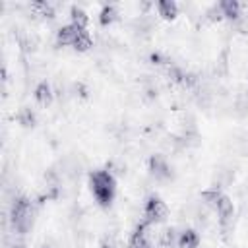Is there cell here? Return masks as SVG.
Returning a JSON list of instances; mask_svg holds the SVG:
<instances>
[{
  "mask_svg": "<svg viewBox=\"0 0 248 248\" xmlns=\"http://www.w3.org/2000/svg\"><path fill=\"white\" fill-rule=\"evenodd\" d=\"M116 8L114 6H110V4H107V6H103L101 8V12H99V21H101V25H110L114 19H116Z\"/></svg>",
  "mask_w": 248,
  "mask_h": 248,
  "instance_id": "obj_14",
  "label": "cell"
},
{
  "mask_svg": "<svg viewBox=\"0 0 248 248\" xmlns=\"http://www.w3.org/2000/svg\"><path fill=\"white\" fill-rule=\"evenodd\" d=\"M149 172L155 176V178H169L170 176V169L167 165V161L161 157V155H153L149 159Z\"/></svg>",
  "mask_w": 248,
  "mask_h": 248,
  "instance_id": "obj_5",
  "label": "cell"
},
{
  "mask_svg": "<svg viewBox=\"0 0 248 248\" xmlns=\"http://www.w3.org/2000/svg\"><path fill=\"white\" fill-rule=\"evenodd\" d=\"M157 12L165 19H174L176 17V12H178V6L172 0H161V2H157Z\"/></svg>",
  "mask_w": 248,
  "mask_h": 248,
  "instance_id": "obj_10",
  "label": "cell"
},
{
  "mask_svg": "<svg viewBox=\"0 0 248 248\" xmlns=\"http://www.w3.org/2000/svg\"><path fill=\"white\" fill-rule=\"evenodd\" d=\"M89 188H91L95 200L101 205H108L114 198L116 182H114V176L108 170H95L89 176Z\"/></svg>",
  "mask_w": 248,
  "mask_h": 248,
  "instance_id": "obj_1",
  "label": "cell"
},
{
  "mask_svg": "<svg viewBox=\"0 0 248 248\" xmlns=\"http://www.w3.org/2000/svg\"><path fill=\"white\" fill-rule=\"evenodd\" d=\"M221 198H223V194H221L217 188H209V190H203V192H202V200H203L209 207H213V209L217 207V203H219Z\"/></svg>",
  "mask_w": 248,
  "mask_h": 248,
  "instance_id": "obj_15",
  "label": "cell"
},
{
  "mask_svg": "<svg viewBox=\"0 0 248 248\" xmlns=\"http://www.w3.org/2000/svg\"><path fill=\"white\" fill-rule=\"evenodd\" d=\"M10 221L19 234L29 231V227L33 223V209H31V202L27 198H16L14 200L12 209H10Z\"/></svg>",
  "mask_w": 248,
  "mask_h": 248,
  "instance_id": "obj_2",
  "label": "cell"
},
{
  "mask_svg": "<svg viewBox=\"0 0 248 248\" xmlns=\"http://www.w3.org/2000/svg\"><path fill=\"white\" fill-rule=\"evenodd\" d=\"M43 248H46V246H43Z\"/></svg>",
  "mask_w": 248,
  "mask_h": 248,
  "instance_id": "obj_19",
  "label": "cell"
},
{
  "mask_svg": "<svg viewBox=\"0 0 248 248\" xmlns=\"http://www.w3.org/2000/svg\"><path fill=\"white\" fill-rule=\"evenodd\" d=\"M200 246V236L194 229H184L178 236V248H198Z\"/></svg>",
  "mask_w": 248,
  "mask_h": 248,
  "instance_id": "obj_8",
  "label": "cell"
},
{
  "mask_svg": "<svg viewBox=\"0 0 248 248\" xmlns=\"http://www.w3.org/2000/svg\"><path fill=\"white\" fill-rule=\"evenodd\" d=\"M72 46H74L76 50H79V52L87 50V48L91 46V37H89V33H87L85 29H78V33H76V39H74Z\"/></svg>",
  "mask_w": 248,
  "mask_h": 248,
  "instance_id": "obj_13",
  "label": "cell"
},
{
  "mask_svg": "<svg viewBox=\"0 0 248 248\" xmlns=\"http://www.w3.org/2000/svg\"><path fill=\"white\" fill-rule=\"evenodd\" d=\"M76 33H78V27L76 25H62L58 31H56V45L58 46H66V45H72L74 39H76Z\"/></svg>",
  "mask_w": 248,
  "mask_h": 248,
  "instance_id": "obj_7",
  "label": "cell"
},
{
  "mask_svg": "<svg viewBox=\"0 0 248 248\" xmlns=\"http://www.w3.org/2000/svg\"><path fill=\"white\" fill-rule=\"evenodd\" d=\"M35 101L43 107H48L52 103V89L46 81H41L37 87H35Z\"/></svg>",
  "mask_w": 248,
  "mask_h": 248,
  "instance_id": "obj_9",
  "label": "cell"
},
{
  "mask_svg": "<svg viewBox=\"0 0 248 248\" xmlns=\"http://www.w3.org/2000/svg\"><path fill=\"white\" fill-rule=\"evenodd\" d=\"M17 122H19L21 126H33V124H35V114H33V110H31L29 107H23V108L19 110V114H17Z\"/></svg>",
  "mask_w": 248,
  "mask_h": 248,
  "instance_id": "obj_16",
  "label": "cell"
},
{
  "mask_svg": "<svg viewBox=\"0 0 248 248\" xmlns=\"http://www.w3.org/2000/svg\"><path fill=\"white\" fill-rule=\"evenodd\" d=\"M219 8H221V14L229 19H236L240 14V4L236 0H223L219 2Z\"/></svg>",
  "mask_w": 248,
  "mask_h": 248,
  "instance_id": "obj_11",
  "label": "cell"
},
{
  "mask_svg": "<svg viewBox=\"0 0 248 248\" xmlns=\"http://www.w3.org/2000/svg\"><path fill=\"white\" fill-rule=\"evenodd\" d=\"M161 244H163V248H172L174 246V229H165L163 231Z\"/></svg>",
  "mask_w": 248,
  "mask_h": 248,
  "instance_id": "obj_18",
  "label": "cell"
},
{
  "mask_svg": "<svg viewBox=\"0 0 248 248\" xmlns=\"http://www.w3.org/2000/svg\"><path fill=\"white\" fill-rule=\"evenodd\" d=\"M33 10H37V12H41V16H45V17H54V8L48 4V2H35L33 4Z\"/></svg>",
  "mask_w": 248,
  "mask_h": 248,
  "instance_id": "obj_17",
  "label": "cell"
},
{
  "mask_svg": "<svg viewBox=\"0 0 248 248\" xmlns=\"http://www.w3.org/2000/svg\"><path fill=\"white\" fill-rule=\"evenodd\" d=\"M70 19H72V25H76L78 29H85V25L89 21L87 14L81 8H78V6H72L70 8Z\"/></svg>",
  "mask_w": 248,
  "mask_h": 248,
  "instance_id": "obj_12",
  "label": "cell"
},
{
  "mask_svg": "<svg viewBox=\"0 0 248 248\" xmlns=\"http://www.w3.org/2000/svg\"><path fill=\"white\" fill-rule=\"evenodd\" d=\"M215 211H217V215H219V225L225 229V227L232 221V213H234V205H232L231 198L223 194V198L219 200V203H217Z\"/></svg>",
  "mask_w": 248,
  "mask_h": 248,
  "instance_id": "obj_4",
  "label": "cell"
},
{
  "mask_svg": "<svg viewBox=\"0 0 248 248\" xmlns=\"http://www.w3.org/2000/svg\"><path fill=\"white\" fill-rule=\"evenodd\" d=\"M143 217H145V223H161L165 217H167V205L165 202L159 198V196H149L147 202H145V207H143Z\"/></svg>",
  "mask_w": 248,
  "mask_h": 248,
  "instance_id": "obj_3",
  "label": "cell"
},
{
  "mask_svg": "<svg viewBox=\"0 0 248 248\" xmlns=\"http://www.w3.org/2000/svg\"><path fill=\"white\" fill-rule=\"evenodd\" d=\"M149 223H140L136 229H134V232H132V236H130V242H128V248H151V244H149V240H147V236H145V227H147Z\"/></svg>",
  "mask_w": 248,
  "mask_h": 248,
  "instance_id": "obj_6",
  "label": "cell"
}]
</instances>
